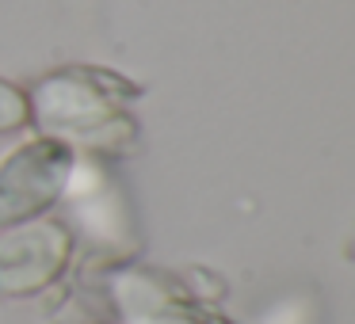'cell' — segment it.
<instances>
[{
    "instance_id": "1",
    "label": "cell",
    "mask_w": 355,
    "mask_h": 324,
    "mask_svg": "<svg viewBox=\"0 0 355 324\" xmlns=\"http://www.w3.org/2000/svg\"><path fill=\"white\" fill-rule=\"evenodd\" d=\"M27 107L46 130V138L65 141L69 149L107 153L134 138V123L123 111V100L107 88V80L92 73L65 69L39 80Z\"/></svg>"
},
{
    "instance_id": "2",
    "label": "cell",
    "mask_w": 355,
    "mask_h": 324,
    "mask_svg": "<svg viewBox=\"0 0 355 324\" xmlns=\"http://www.w3.org/2000/svg\"><path fill=\"white\" fill-rule=\"evenodd\" d=\"M69 222L85 244L107 255H126L134 248V217L119 183L96 156H77L62 187Z\"/></svg>"
},
{
    "instance_id": "3",
    "label": "cell",
    "mask_w": 355,
    "mask_h": 324,
    "mask_svg": "<svg viewBox=\"0 0 355 324\" xmlns=\"http://www.w3.org/2000/svg\"><path fill=\"white\" fill-rule=\"evenodd\" d=\"M77 161L65 141L35 138L0 161V229L39 217L62 199V187Z\"/></svg>"
},
{
    "instance_id": "4",
    "label": "cell",
    "mask_w": 355,
    "mask_h": 324,
    "mask_svg": "<svg viewBox=\"0 0 355 324\" xmlns=\"http://www.w3.org/2000/svg\"><path fill=\"white\" fill-rule=\"evenodd\" d=\"M69 260V229L62 222L27 217L0 233V290L35 294L62 275Z\"/></svg>"
},
{
    "instance_id": "5",
    "label": "cell",
    "mask_w": 355,
    "mask_h": 324,
    "mask_svg": "<svg viewBox=\"0 0 355 324\" xmlns=\"http://www.w3.org/2000/svg\"><path fill=\"white\" fill-rule=\"evenodd\" d=\"M111 298L123 324H191L184 305L146 271H119L111 278Z\"/></svg>"
},
{
    "instance_id": "6",
    "label": "cell",
    "mask_w": 355,
    "mask_h": 324,
    "mask_svg": "<svg viewBox=\"0 0 355 324\" xmlns=\"http://www.w3.org/2000/svg\"><path fill=\"white\" fill-rule=\"evenodd\" d=\"M260 324H317V305L309 298H302V294H294V298L275 301L260 316Z\"/></svg>"
},
{
    "instance_id": "7",
    "label": "cell",
    "mask_w": 355,
    "mask_h": 324,
    "mask_svg": "<svg viewBox=\"0 0 355 324\" xmlns=\"http://www.w3.org/2000/svg\"><path fill=\"white\" fill-rule=\"evenodd\" d=\"M27 115H31V107H27L24 92L12 88L8 80H0V134L19 130V126L27 123Z\"/></svg>"
}]
</instances>
